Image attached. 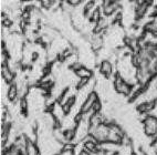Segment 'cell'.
<instances>
[{
	"instance_id": "9c48e42d",
	"label": "cell",
	"mask_w": 157,
	"mask_h": 155,
	"mask_svg": "<svg viewBox=\"0 0 157 155\" xmlns=\"http://www.w3.org/2000/svg\"><path fill=\"white\" fill-rule=\"evenodd\" d=\"M92 111H93V113H101V111H102V102L100 101V99H98V101L94 103V105H93V107H92Z\"/></svg>"
},
{
	"instance_id": "5b68a950",
	"label": "cell",
	"mask_w": 157,
	"mask_h": 155,
	"mask_svg": "<svg viewBox=\"0 0 157 155\" xmlns=\"http://www.w3.org/2000/svg\"><path fill=\"white\" fill-rule=\"evenodd\" d=\"M98 70H100V73H101L103 76H109L111 74H112L113 65L109 60H103V61L100 62Z\"/></svg>"
},
{
	"instance_id": "8992f818",
	"label": "cell",
	"mask_w": 157,
	"mask_h": 155,
	"mask_svg": "<svg viewBox=\"0 0 157 155\" xmlns=\"http://www.w3.org/2000/svg\"><path fill=\"white\" fill-rule=\"evenodd\" d=\"M25 155H41L39 145L36 142H32L28 140V143L25 146Z\"/></svg>"
},
{
	"instance_id": "52a82bcc",
	"label": "cell",
	"mask_w": 157,
	"mask_h": 155,
	"mask_svg": "<svg viewBox=\"0 0 157 155\" xmlns=\"http://www.w3.org/2000/svg\"><path fill=\"white\" fill-rule=\"evenodd\" d=\"M146 127V132L148 134H153L157 131V120L154 118H149L145 124Z\"/></svg>"
},
{
	"instance_id": "6da1fadb",
	"label": "cell",
	"mask_w": 157,
	"mask_h": 155,
	"mask_svg": "<svg viewBox=\"0 0 157 155\" xmlns=\"http://www.w3.org/2000/svg\"><path fill=\"white\" fill-rule=\"evenodd\" d=\"M109 125H107V124H105V123L100 124L95 130H93L92 132L90 133V135L95 138L98 143L106 142L107 138H109Z\"/></svg>"
},
{
	"instance_id": "277c9868",
	"label": "cell",
	"mask_w": 157,
	"mask_h": 155,
	"mask_svg": "<svg viewBox=\"0 0 157 155\" xmlns=\"http://www.w3.org/2000/svg\"><path fill=\"white\" fill-rule=\"evenodd\" d=\"M73 71L75 72L78 79H93V70L85 65H81L80 68Z\"/></svg>"
},
{
	"instance_id": "ba28073f",
	"label": "cell",
	"mask_w": 157,
	"mask_h": 155,
	"mask_svg": "<svg viewBox=\"0 0 157 155\" xmlns=\"http://www.w3.org/2000/svg\"><path fill=\"white\" fill-rule=\"evenodd\" d=\"M115 87L118 92L121 93H127V91H128V85L126 83H124L123 80L120 79V78L115 80Z\"/></svg>"
},
{
	"instance_id": "3957f363",
	"label": "cell",
	"mask_w": 157,
	"mask_h": 155,
	"mask_svg": "<svg viewBox=\"0 0 157 155\" xmlns=\"http://www.w3.org/2000/svg\"><path fill=\"white\" fill-rule=\"evenodd\" d=\"M1 79L5 80L9 84H11L16 81V73L9 68L8 65L1 67Z\"/></svg>"
},
{
	"instance_id": "7a4b0ae2",
	"label": "cell",
	"mask_w": 157,
	"mask_h": 155,
	"mask_svg": "<svg viewBox=\"0 0 157 155\" xmlns=\"http://www.w3.org/2000/svg\"><path fill=\"white\" fill-rule=\"evenodd\" d=\"M98 100V94L96 93V91H92V92L89 94V96L86 98L85 102L83 103L81 107V114H86V113L91 112L92 111V107L94 105L96 101Z\"/></svg>"
}]
</instances>
